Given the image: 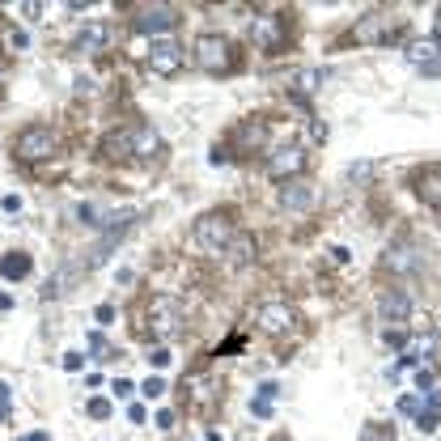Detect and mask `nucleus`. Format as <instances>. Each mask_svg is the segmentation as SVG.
Returning <instances> with one entry per match:
<instances>
[{
  "label": "nucleus",
  "mask_w": 441,
  "mask_h": 441,
  "mask_svg": "<svg viewBox=\"0 0 441 441\" xmlns=\"http://www.w3.org/2000/svg\"><path fill=\"white\" fill-rule=\"evenodd\" d=\"M195 242H200L208 255H225L229 242H234V225H229V217H221V212L200 217V221H195Z\"/></svg>",
  "instance_id": "obj_1"
},
{
  "label": "nucleus",
  "mask_w": 441,
  "mask_h": 441,
  "mask_svg": "<svg viewBox=\"0 0 441 441\" xmlns=\"http://www.w3.org/2000/svg\"><path fill=\"white\" fill-rule=\"evenodd\" d=\"M13 153H17L21 161H42V157H51V153H55V132H51V127H42V123H30L25 132H17Z\"/></svg>",
  "instance_id": "obj_2"
},
{
  "label": "nucleus",
  "mask_w": 441,
  "mask_h": 441,
  "mask_svg": "<svg viewBox=\"0 0 441 441\" xmlns=\"http://www.w3.org/2000/svg\"><path fill=\"white\" fill-rule=\"evenodd\" d=\"M195 64H200L204 72H225V68H234V47H229V38L204 34V38L195 42Z\"/></svg>",
  "instance_id": "obj_3"
},
{
  "label": "nucleus",
  "mask_w": 441,
  "mask_h": 441,
  "mask_svg": "<svg viewBox=\"0 0 441 441\" xmlns=\"http://www.w3.org/2000/svg\"><path fill=\"white\" fill-rule=\"evenodd\" d=\"M149 331H153V340H170V336H178V323H183V310H178V302L174 297H157L153 306H149Z\"/></svg>",
  "instance_id": "obj_4"
},
{
  "label": "nucleus",
  "mask_w": 441,
  "mask_h": 441,
  "mask_svg": "<svg viewBox=\"0 0 441 441\" xmlns=\"http://www.w3.org/2000/svg\"><path fill=\"white\" fill-rule=\"evenodd\" d=\"M395 30H399V17H395V13H382V8H378V13H370V17H361V21H357L353 38H357V42H370V47H374V42H391V34H395Z\"/></svg>",
  "instance_id": "obj_5"
},
{
  "label": "nucleus",
  "mask_w": 441,
  "mask_h": 441,
  "mask_svg": "<svg viewBox=\"0 0 441 441\" xmlns=\"http://www.w3.org/2000/svg\"><path fill=\"white\" fill-rule=\"evenodd\" d=\"M251 38H255V47H263V51H280V47H285V17L259 13V17L251 21Z\"/></svg>",
  "instance_id": "obj_6"
},
{
  "label": "nucleus",
  "mask_w": 441,
  "mask_h": 441,
  "mask_svg": "<svg viewBox=\"0 0 441 441\" xmlns=\"http://www.w3.org/2000/svg\"><path fill=\"white\" fill-rule=\"evenodd\" d=\"M149 68H153L157 76H174V72L183 68V47L170 42V38H153V47H149Z\"/></svg>",
  "instance_id": "obj_7"
},
{
  "label": "nucleus",
  "mask_w": 441,
  "mask_h": 441,
  "mask_svg": "<svg viewBox=\"0 0 441 441\" xmlns=\"http://www.w3.org/2000/svg\"><path fill=\"white\" fill-rule=\"evenodd\" d=\"M255 323H259L268 336H285V331H293L297 314H293V306H285V302H268V306L255 310Z\"/></svg>",
  "instance_id": "obj_8"
},
{
  "label": "nucleus",
  "mask_w": 441,
  "mask_h": 441,
  "mask_svg": "<svg viewBox=\"0 0 441 441\" xmlns=\"http://www.w3.org/2000/svg\"><path fill=\"white\" fill-rule=\"evenodd\" d=\"M302 170H306V149H297V144L276 149V153L268 157V174H272V178H293V174H302Z\"/></svg>",
  "instance_id": "obj_9"
},
{
  "label": "nucleus",
  "mask_w": 441,
  "mask_h": 441,
  "mask_svg": "<svg viewBox=\"0 0 441 441\" xmlns=\"http://www.w3.org/2000/svg\"><path fill=\"white\" fill-rule=\"evenodd\" d=\"M174 8H166V4H157V8H140V17H136V30L140 34H166V30H174Z\"/></svg>",
  "instance_id": "obj_10"
},
{
  "label": "nucleus",
  "mask_w": 441,
  "mask_h": 441,
  "mask_svg": "<svg viewBox=\"0 0 441 441\" xmlns=\"http://www.w3.org/2000/svg\"><path fill=\"white\" fill-rule=\"evenodd\" d=\"M378 310H382V319L386 323H408V314H412V297L403 293V289H391V293H382V302H378Z\"/></svg>",
  "instance_id": "obj_11"
},
{
  "label": "nucleus",
  "mask_w": 441,
  "mask_h": 441,
  "mask_svg": "<svg viewBox=\"0 0 441 441\" xmlns=\"http://www.w3.org/2000/svg\"><path fill=\"white\" fill-rule=\"evenodd\" d=\"M106 42H110V25H106V21H89V25L76 34V51H85V55H98Z\"/></svg>",
  "instance_id": "obj_12"
},
{
  "label": "nucleus",
  "mask_w": 441,
  "mask_h": 441,
  "mask_svg": "<svg viewBox=\"0 0 441 441\" xmlns=\"http://www.w3.org/2000/svg\"><path fill=\"white\" fill-rule=\"evenodd\" d=\"M416 191H420V200L429 208H441V166H425L416 174Z\"/></svg>",
  "instance_id": "obj_13"
},
{
  "label": "nucleus",
  "mask_w": 441,
  "mask_h": 441,
  "mask_svg": "<svg viewBox=\"0 0 441 441\" xmlns=\"http://www.w3.org/2000/svg\"><path fill=\"white\" fill-rule=\"evenodd\" d=\"M102 153H106L110 161L136 157V144H132V127H123V132H106V136H102Z\"/></svg>",
  "instance_id": "obj_14"
},
{
  "label": "nucleus",
  "mask_w": 441,
  "mask_h": 441,
  "mask_svg": "<svg viewBox=\"0 0 441 441\" xmlns=\"http://www.w3.org/2000/svg\"><path fill=\"white\" fill-rule=\"evenodd\" d=\"M437 55H441V47L433 42V38H416V42H408V64H416V68H433V64H441Z\"/></svg>",
  "instance_id": "obj_15"
},
{
  "label": "nucleus",
  "mask_w": 441,
  "mask_h": 441,
  "mask_svg": "<svg viewBox=\"0 0 441 441\" xmlns=\"http://www.w3.org/2000/svg\"><path fill=\"white\" fill-rule=\"evenodd\" d=\"M280 204H285V208H293V212H306V208L314 204V195H310V187H306V183H297V178H293V183H285V187H280Z\"/></svg>",
  "instance_id": "obj_16"
},
{
  "label": "nucleus",
  "mask_w": 441,
  "mask_h": 441,
  "mask_svg": "<svg viewBox=\"0 0 441 441\" xmlns=\"http://www.w3.org/2000/svg\"><path fill=\"white\" fill-rule=\"evenodd\" d=\"M429 353H437V340L433 336H416V340H403V361H399V370H408V365H416L420 357H429ZM395 370V374H399Z\"/></svg>",
  "instance_id": "obj_17"
},
{
  "label": "nucleus",
  "mask_w": 441,
  "mask_h": 441,
  "mask_svg": "<svg viewBox=\"0 0 441 441\" xmlns=\"http://www.w3.org/2000/svg\"><path fill=\"white\" fill-rule=\"evenodd\" d=\"M132 144H136V157H153L161 149V136L149 123H140V127H132Z\"/></svg>",
  "instance_id": "obj_18"
},
{
  "label": "nucleus",
  "mask_w": 441,
  "mask_h": 441,
  "mask_svg": "<svg viewBox=\"0 0 441 441\" xmlns=\"http://www.w3.org/2000/svg\"><path fill=\"white\" fill-rule=\"evenodd\" d=\"M319 89H323V72H319V68H306V72L293 76V93H297V98H310V93H319Z\"/></svg>",
  "instance_id": "obj_19"
},
{
  "label": "nucleus",
  "mask_w": 441,
  "mask_h": 441,
  "mask_svg": "<svg viewBox=\"0 0 441 441\" xmlns=\"http://www.w3.org/2000/svg\"><path fill=\"white\" fill-rule=\"evenodd\" d=\"M225 255H229L238 268H242V263H251V259H255V238H246V234H234V242H229V251H225Z\"/></svg>",
  "instance_id": "obj_20"
},
{
  "label": "nucleus",
  "mask_w": 441,
  "mask_h": 441,
  "mask_svg": "<svg viewBox=\"0 0 441 441\" xmlns=\"http://www.w3.org/2000/svg\"><path fill=\"white\" fill-rule=\"evenodd\" d=\"M0 276H4V280L30 276V255H4V259H0Z\"/></svg>",
  "instance_id": "obj_21"
},
{
  "label": "nucleus",
  "mask_w": 441,
  "mask_h": 441,
  "mask_svg": "<svg viewBox=\"0 0 441 441\" xmlns=\"http://www.w3.org/2000/svg\"><path fill=\"white\" fill-rule=\"evenodd\" d=\"M386 268H391V272H412V268H416V251H412V246L386 251Z\"/></svg>",
  "instance_id": "obj_22"
},
{
  "label": "nucleus",
  "mask_w": 441,
  "mask_h": 441,
  "mask_svg": "<svg viewBox=\"0 0 441 441\" xmlns=\"http://www.w3.org/2000/svg\"><path fill=\"white\" fill-rule=\"evenodd\" d=\"M238 140H242V144H263V140H268V127H263L259 119H246V123L238 127Z\"/></svg>",
  "instance_id": "obj_23"
},
{
  "label": "nucleus",
  "mask_w": 441,
  "mask_h": 441,
  "mask_svg": "<svg viewBox=\"0 0 441 441\" xmlns=\"http://www.w3.org/2000/svg\"><path fill=\"white\" fill-rule=\"evenodd\" d=\"M361 441H399V437H395V429H391V425H378V420H374V425H365V429H361Z\"/></svg>",
  "instance_id": "obj_24"
},
{
  "label": "nucleus",
  "mask_w": 441,
  "mask_h": 441,
  "mask_svg": "<svg viewBox=\"0 0 441 441\" xmlns=\"http://www.w3.org/2000/svg\"><path fill=\"white\" fill-rule=\"evenodd\" d=\"M140 395H144V399H161V395H166V382H161V378H149V382L140 386Z\"/></svg>",
  "instance_id": "obj_25"
},
{
  "label": "nucleus",
  "mask_w": 441,
  "mask_h": 441,
  "mask_svg": "<svg viewBox=\"0 0 441 441\" xmlns=\"http://www.w3.org/2000/svg\"><path fill=\"white\" fill-rule=\"evenodd\" d=\"M170 361H174V357H170V348H153V353H149V365H157V370H166Z\"/></svg>",
  "instance_id": "obj_26"
},
{
  "label": "nucleus",
  "mask_w": 441,
  "mask_h": 441,
  "mask_svg": "<svg viewBox=\"0 0 441 441\" xmlns=\"http://www.w3.org/2000/svg\"><path fill=\"white\" fill-rule=\"evenodd\" d=\"M89 416H93V420H106V416H110V403H106V399H89Z\"/></svg>",
  "instance_id": "obj_27"
},
{
  "label": "nucleus",
  "mask_w": 441,
  "mask_h": 441,
  "mask_svg": "<svg viewBox=\"0 0 441 441\" xmlns=\"http://www.w3.org/2000/svg\"><path fill=\"white\" fill-rule=\"evenodd\" d=\"M399 412H403V416H420V399H416V395H403V399H399Z\"/></svg>",
  "instance_id": "obj_28"
},
{
  "label": "nucleus",
  "mask_w": 441,
  "mask_h": 441,
  "mask_svg": "<svg viewBox=\"0 0 441 441\" xmlns=\"http://www.w3.org/2000/svg\"><path fill=\"white\" fill-rule=\"evenodd\" d=\"M370 170H374L370 161H357V166H348V178H353V183H361V178H370Z\"/></svg>",
  "instance_id": "obj_29"
},
{
  "label": "nucleus",
  "mask_w": 441,
  "mask_h": 441,
  "mask_svg": "<svg viewBox=\"0 0 441 441\" xmlns=\"http://www.w3.org/2000/svg\"><path fill=\"white\" fill-rule=\"evenodd\" d=\"M416 386H420V395H429L433 391V374L429 370H416Z\"/></svg>",
  "instance_id": "obj_30"
},
{
  "label": "nucleus",
  "mask_w": 441,
  "mask_h": 441,
  "mask_svg": "<svg viewBox=\"0 0 441 441\" xmlns=\"http://www.w3.org/2000/svg\"><path fill=\"white\" fill-rule=\"evenodd\" d=\"M276 395H280V386H276V382H263V386H259V395H255V399H268V403H272V399H276Z\"/></svg>",
  "instance_id": "obj_31"
},
{
  "label": "nucleus",
  "mask_w": 441,
  "mask_h": 441,
  "mask_svg": "<svg viewBox=\"0 0 441 441\" xmlns=\"http://www.w3.org/2000/svg\"><path fill=\"white\" fill-rule=\"evenodd\" d=\"M110 391H115V395H119V399H127V395H132V391H136V386H132V382H127V378H119V382H115V386H110Z\"/></svg>",
  "instance_id": "obj_32"
},
{
  "label": "nucleus",
  "mask_w": 441,
  "mask_h": 441,
  "mask_svg": "<svg viewBox=\"0 0 441 441\" xmlns=\"http://www.w3.org/2000/svg\"><path fill=\"white\" fill-rule=\"evenodd\" d=\"M251 412H255V416H272V403H268V399H251Z\"/></svg>",
  "instance_id": "obj_33"
},
{
  "label": "nucleus",
  "mask_w": 441,
  "mask_h": 441,
  "mask_svg": "<svg viewBox=\"0 0 441 441\" xmlns=\"http://www.w3.org/2000/svg\"><path fill=\"white\" fill-rule=\"evenodd\" d=\"M0 208H4V212H21V200H17V195H4Z\"/></svg>",
  "instance_id": "obj_34"
},
{
  "label": "nucleus",
  "mask_w": 441,
  "mask_h": 441,
  "mask_svg": "<svg viewBox=\"0 0 441 441\" xmlns=\"http://www.w3.org/2000/svg\"><path fill=\"white\" fill-rule=\"evenodd\" d=\"M81 365H85V361H81V353H68V357H64V370H72V374H76Z\"/></svg>",
  "instance_id": "obj_35"
},
{
  "label": "nucleus",
  "mask_w": 441,
  "mask_h": 441,
  "mask_svg": "<svg viewBox=\"0 0 441 441\" xmlns=\"http://www.w3.org/2000/svg\"><path fill=\"white\" fill-rule=\"evenodd\" d=\"M72 89H76V93H89V89H93V81H89V76H76V81H72Z\"/></svg>",
  "instance_id": "obj_36"
},
{
  "label": "nucleus",
  "mask_w": 441,
  "mask_h": 441,
  "mask_svg": "<svg viewBox=\"0 0 441 441\" xmlns=\"http://www.w3.org/2000/svg\"><path fill=\"white\" fill-rule=\"evenodd\" d=\"M310 140H327V123H310Z\"/></svg>",
  "instance_id": "obj_37"
},
{
  "label": "nucleus",
  "mask_w": 441,
  "mask_h": 441,
  "mask_svg": "<svg viewBox=\"0 0 441 441\" xmlns=\"http://www.w3.org/2000/svg\"><path fill=\"white\" fill-rule=\"evenodd\" d=\"M127 416H132V425H144V408H140V403H132Z\"/></svg>",
  "instance_id": "obj_38"
},
{
  "label": "nucleus",
  "mask_w": 441,
  "mask_h": 441,
  "mask_svg": "<svg viewBox=\"0 0 441 441\" xmlns=\"http://www.w3.org/2000/svg\"><path fill=\"white\" fill-rule=\"evenodd\" d=\"M157 429H174V412H157Z\"/></svg>",
  "instance_id": "obj_39"
},
{
  "label": "nucleus",
  "mask_w": 441,
  "mask_h": 441,
  "mask_svg": "<svg viewBox=\"0 0 441 441\" xmlns=\"http://www.w3.org/2000/svg\"><path fill=\"white\" fill-rule=\"evenodd\" d=\"M433 42L441 47V8H437V30H433Z\"/></svg>",
  "instance_id": "obj_40"
},
{
  "label": "nucleus",
  "mask_w": 441,
  "mask_h": 441,
  "mask_svg": "<svg viewBox=\"0 0 441 441\" xmlns=\"http://www.w3.org/2000/svg\"><path fill=\"white\" fill-rule=\"evenodd\" d=\"M8 306H13V297H8V293H0V310H8Z\"/></svg>",
  "instance_id": "obj_41"
},
{
  "label": "nucleus",
  "mask_w": 441,
  "mask_h": 441,
  "mask_svg": "<svg viewBox=\"0 0 441 441\" xmlns=\"http://www.w3.org/2000/svg\"><path fill=\"white\" fill-rule=\"evenodd\" d=\"M4 403H8V386L0 382V408H4Z\"/></svg>",
  "instance_id": "obj_42"
},
{
  "label": "nucleus",
  "mask_w": 441,
  "mask_h": 441,
  "mask_svg": "<svg viewBox=\"0 0 441 441\" xmlns=\"http://www.w3.org/2000/svg\"><path fill=\"white\" fill-rule=\"evenodd\" d=\"M21 441H51L47 433H30V437H21Z\"/></svg>",
  "instance_id": "obj_43"
},
{
  "label": "nucleus",
  "mask_w": 441,
  "mask_h": 441,
  "mask_svg": "<svg viewBox=\"0 0 441 441\" xmlns=\"http://www.w3.org/2000/svg\"><path fill=\"white\" fill-rule=\"evenodd\" d=\"M276 441H280V437H276Z\"/></svg>",
  "instance_id": "obj_44"
}]
</instances>
